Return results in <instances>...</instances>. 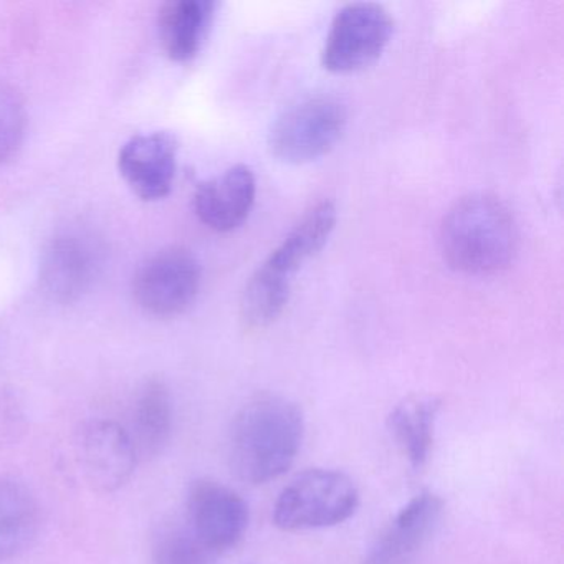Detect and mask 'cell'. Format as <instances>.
<instances>
[{
  "label": "cell",
  "instance_id": "8992f818",
  "mask_svg": "<svg viewBox=\"0 0 564 564\" xmlns=\"http://www.w3.org/2000/svg\"><path fill=\"white\" fill-rule=\"evenodd\" d=\"M394 32V21L382 6L352 2L333 19L322 52V65L333 74H351L381 57Z\"/></svg>",
  "mask_w": 564,
  "mask_h": 564
},
{
  "label": "cell",
  "instance_id": "e0dca14e",
  "mask_svg": "<svg viewBox=\"0 0 564 564\" xmlns=\"http://www.w3.org/2000/svg\"><path fill=\"white\" fill-rule=\"evenodd\" d=\"M441 401L431 395L404 399L392 409L389 429L412 467H424L434 445L435 422Z\"/></svg>",
  "mask_w": 564,
  "mask_h": 564
},
{
  "label": "cell",
  "instance_id": "52a82bcc",
  "mask_svg": "<svg viewBox=\"0 0 564 564\" xmlns=\"http://www.w3.org/2000/svg\"><path fill=\"white\" fill-rule=\"evenodd\" d=\"M200 263L184 247H167L141 263L133 280L140 306L154 316H176L186 312L200 289Z\"/></svg>",
  "mask_w": 564,
  "mask_h": 564
},
{
  "label": "cell",
  "instance_id": "5bb4252c",
  "mask_svg": "<svg viewBox=\"0 0 564 564\" xmlns=\"http://www.w3.org/2000/svg\"><path fill=\"white\" fill-rule=\"evenodd\" d=\"M216 2L176 0L160 11V39L167 57L176 62L193 61L213 24Z\"/></svg>",
  "mask_w": 564,
  "mask_h": 564
},
{
  "label": "cell",
  "instance_id": "277c9868",
  "mask_svg": "<svg viewBox=\"0 0 564 564\" xmlns=\"http://www.w3.org/2000/svg\"><path fill=\"white\" fill-rule=\"evenodd\" d=\"M359 491L339 470L312 468L293 478L273 507V523L283 531L336 527L355 514Z\"/></svg>",
  "mask_w": 564,
  "mask_h": 564
},
{
  "label": "cell",
  "instance_id": "ffe728a7",
  "mask_svg": "<svg viewBox=\"0 0 564 564\" xmlns=\"http://www.w3.org/2000/svg\"><path fill=\"white\" fill-rule=\"evenodd\" d=\"M28 431V417L18 398L0 389V445L15 444Z\"/></svg>",
  "mask_w": 564,
  "mask_h": 564
},
{
  "label": "cell",
  "instance_id": "ba28073f",
  "mask_svg": "<svg viewBox=\"0 0 564 564\" xmlns=\"http://www.w3.org/2000/svg\"><path fill=\"white\" fill-rule=\"evenodd\" d=\"M77 455L85 481L100 494H111L127 485L138 462L128 431L107 419L84 425L78 435Z\"/></svg>",
  "mask_w": 564,
  "mask_h": 564
},
{
  "label": "cell",
  "instance_id": "5b68a950",
  "mask_svg": "<svg viewBox=\"0 0 564 564\" xmlns=\"http://www.w3.org/2000/svg\"><path fill=\"white\" fill-rule=\"evenodd\" d=\"M348 111L335 97L305 98L280 115L269 134L273 156L305 164L328 154L345 133Z\"/></svg>",
  "mask_w": 564,
  "mask_h": 564
},
{
  "label": "cell",
  "instance_id": "7a4b0ae2",
  "mask_svg": "<svg viewBox=\"0 0 564 564\" xmlns=\"http://www.w3.org/2000/svg\"><path fill=\"white\" fill-rule=\"evenodd\" d=\"M518 243L517 220L495 194H468L442 220L445 262L465 275H494L507 269L517 256Z\"/></svg>",
  "mask_w": 564,
  "mask_h": 564
},
{
  "label": "cell",
  "instance_id": "7c38bea8",
  "mask_svg": "<svg viewBox=\"0 0 564 564\" xmlns=\"http://www.w3.org/2000/svg\"><path fill=\"white\" fill-rule=\"evenodd\" d=\"M118 167L141 199H163L176 177V138L164 131L131 138L120 150Z\"/></svg>",
  "mask_w": 564,
  "mask_h": 564
},
{
  "label": "cell",
  "instance_id": "2e32d148",
  "mask_svg": "<svg viewBox=\"0 0 564 564\" xmlns=\"http://www.w3.org/2000/svg\"><path fill=\"white\" fill-rule=\"evenodd\" d=\"M174 411L170 391L163 381L147 382L138 394L131 422V441L138 458L156 457L166 447L173 432Z\"/></svg>",
  "mask_w": 564,
  "mask_h": 564
},
{
  "label": "cell",
  "instance_id": "30bf717a",
  "mask_svg": "<svg viewBox=\"0 0 564 564\" xmlns=\"http://www.w3.org/2000/svg\"><path fill=\"white\" fill-rule=\"evenodd\" d=\"M100 267L101 250L91 237L61 234L42 253V290L54 302H75L94 285Z\"/></svg>",
  "mask_w": 564,
  "mask_h": 564
},
{
  "label": "cell",
  "instance_id": "9c48e42d",
  "mask_svg": "<svg viewBox=\"0 0 564 564\" xmlns=\"http://www.w3.org/2000/svg\"><path fill=\"white\" fill-rule=\"evenodd\" d=\"M189 528L214 554L236 546L249 527V507L232 488L197 480L187 495Z\"/></svg>",
  "mask_w": 564,
  "mask_h": 564
},
{
  "label": "cell",
  "instance_id": "9a60e30c",
  "mask_svg": "<svg viewBox=\"0 0 564 564\" xmlns=\"http://www.w3.org/2000/svg\"><path fill=\"white\" fill-rule=\"evenodd\" d=\"M41 524L37 498L24 484L0 478V563L31 546Z\"/></svg>",
  "mask_w": 564,
  "mask_h": 564
},
{
  "label": "cell",
  "instance_id": "3957f363",
  "mask_svg": "<svg viewBox=\"0 0 564 564\" xmlns=\"http://www.w3.org/2000/svg\"><path fill=\"white\" fill-rule=\"evenodd\" d=\"M338 220L332 200L315 204L256 270L240 300V319L249 332L269 328L289 303L293 279L332 237Z\"/></svg>",
  "mask_w": 564,
  "mask_h": 564
},
{
  "label": "cell",
  "instance_id": "8fae6325",
  "mask_svg": "<svg viewBox=\"0 0 564 564\" xmlns=\"http://www.w3.org/2000/svg\"><path fill=\"white\" fill-rule=\"evenodd\" d=\"M442 508L441 498L431 491L412 498L376 538L362 564H411L434 533Z\"/></svg>",
  "mask_w": 564,
  "mask_h": 564
},
{
  "label": "cell",
  "instance_id": "d6986e66",
  "mask_svg": "<svg viewBox=\"0 0 564 564\" xmlns=\"http://www.w3.org/2000/svg\"><path fill=\"white\" fill-rule=\"evenodd\" d=\"M25 107L21 95L0 82V163L14 156L25 133Z\"/></svg>",
  "mask_w": 564,
  "mask_h": 564
},
{
  "label": "cell",
  "instance_id": "4fadbf2b",
  "mask_svg": "<svg viewBox=\"0 0 564 564\" xmlns=\"http://www.w3.org/2000/svg\"><path fill=\"white\" fill-rule=\"evenodd\" d=\"M256 196V174L246 164H237L197 186L194 210L204 226L216 232H230L246 223Z\"/></svg>",
  "mask_w": 564,
  "mask_h": 564
},
{
  "label": "cell",
  "instance_id": "ac0fdd59",
  "mask_svg": "<svg viewBox=\"0 0 564 564\" xmlns=\"http://www.w3.org/2000/svg\"><path fill=\"white\" fill-rule=\"evenodd\" d=\"M214 556L189 527L164 528L153 543L154 564H213Z\"/></svg>",
  "mask_w": 564,
  "mask_h": 564
},
{
  "label": "cell",
  "instance_id": "6da1fadb",
  "mask_svg": "<svg viewBox=\"0 0 564 564\" xmlns=\"http://www.w3.org/2000/svg\"><path fill=\"white\" fill-rule=\"evenodd\" d=\"M305 419L295 402L262 395L236 415L229 435L234 474L247 484L262 485L282 477L299 455Z\"/></svg>",
  "mask_w": 564,
  "mask_h": 564
}]
</instances>
